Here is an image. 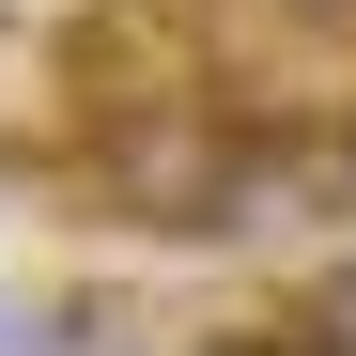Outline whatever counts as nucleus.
I'll use <instances>...</instances> for the list:
<instances>
[{"mask_svg": "<svg viewBox=\"0 0 356 356\" xmlns=\"http://www.w3.org/2000/svg\"><path fill=\"white\" fill-rule=\"evenodd\" d=\"M78 140H93L78 47H47V31H0V170H78Z\"/></svg>", "mask_w": 356, "mask_h": 356, "instance_id": "2", "label": "nucleus"}, {"mask_svg": "<svg viewBox=\"0 0 356 356\" xmlns=\"http://www.w3.org/2000/svg\"><path fill=\"white\" fill-rule=\"evenodd\" d=\"M232 155H248V108L217 78H170V93L93 108L78 186H93L108 232H140V248H232Z\"/></svg>", "mask_w": 356, "mask_h": 356, "instance_id": "1", "label": "nucleus"}, {"mask_svg": "<svg viewBox=\"0 0 356 356\" xmlns=\"http://www.w3.org/2000/svg\"><path fill=\"white\" fill-rule=\"evenodd\" d=\"M264 31H356V0H248Z\"/></svg>", "mask_w": 356, "mask_h": 356, "instance_id": "3", "label": "nucleus"}]
</instances>
